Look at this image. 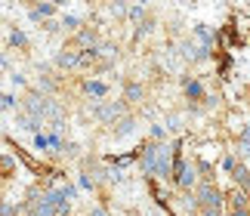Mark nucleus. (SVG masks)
Returning a JSON list of instances; mask_svg holds the SVG:
<instances>
[{
	"mask_svg": "<svg viewBox=\"0 0 250 216\" xmlns=\"http://www.w3.org/2000/svg\"><path fill=\"white\" fill-rule=\"evenodd\" d=\"M235 167H238L235 158H223V170H226V173H235Z\"/></svg>",
	"mask_w": 250,
	"mask_h": 216,
	"instance_id": "c756f323",
	"label": "nucleus"
},
{
	"mask_svg": "<svg viewBox=\"0 0 250 216\" xmlns=\"http://www.w3.org/2000/svg\"><path fill=\"white\" fill-rule=\"evenodd\" d=\"M238 151H241L244 158H250V127H244V130L238 133Z\"/></svg>",
	"mask_w": 250,
	"mask_h": 216,
	"instance_id": "dca6fc26",
	"label": "nucleus"
},
{
	"mask_svg": "<svg viewBox=\"0 0 250 216\" xmlns=\"http://www.w3.org/2000/svg\"><path fill=\"white\" fill-rule=\"evenodd\" d=\"M164 133H167V127H161V124H151V139H164Z\"/></svg>",
	"mask_w": 250,
	"mask_h": 216,
	"instance_id": "a878e982",
	"label": "nucleus"
},
{
	"mask_svg": "<svg viewBox=\"0 0 250 216\" xmlns=\"http://www.w3.org/2000/svg\"><path fill=\"white\" fill-rule=\"evenodd\" d=\"M198 170H201V176H204V182H210V164H207L204 158L198 161Z\"/></svg>",
	"mask_w": 250,
	"mask_h": 216,
	"instance_id": "bb28decb",
	"label": "nucleus"
},
{
	"mask_svg": "<svg viewBox=\"0 0 250 216\" xmlns=\"http://www.w3.org/2000/svg\"><path fill=\"white\" fill-rule=\"evenodd\" d=\"M133 130H136V121H133V117H124V121H121V127L114 130V139H121V136H130Z\"/></svg>",
	"mask_w": 250,
	"mask_h": 216,
	"instance_id": "f3484780",
	"label": "nucleus"
},
{
	"mask_svg": "<svg viewBox=\"0 0 250 216\" xmlns=\"http://www.w3.org/2000/svg\"><path fill=\"white\" fill-rule=\"evenodd\" d=\"M241 34H238V28L232 25V22H229L226 28H223V31H219V46H223V50L226 53H232V50H241Z\"/></svg>",
	"mask_w": 250,
	"mask_h": 216,
	"instance_id": "423d86ee",
	"label": "nucleus"
},
{
	"mask_svg": "<svg viewBox=\"0 0 250 216\" xmlns=\"http://www.w3.org/2000/svg\"><path fill=\"white\" fill-rule=\"evenodd\" d=\"M232 216H250L247 207H232Z\"/></svg>",
	"mask_w": 250,
	"mask_h": 216,
	"instance_id": "72a5a7b5",
	"label": "nucleus"
},
{
	"mask_svg": "<svg viewBox=\"0 0 250 216\" xmlns=\"http://www.w3.org/2000/svg\"><path fill=\"white\" fill-rule=\"evenodd\" d=\"M96 56H99V46H96V50H83L81 53V65L86 68V65H93L96 62Z\"/></svg>",
	"mask_w": 250,
	"mask_h": 216,
	"instance_id": "412c9836",
	"label": "nucleus"
},
{
	"mask_svg": "<svg viewBox=\"0 0 250 216\" xmlns=\"http://www.w3.org/2000/svg\"><path fill=\"white\" fill-rule=\"evenodd\" d=\"M78 185H81V189H93L96 179H93V176H86V173H81V176H78Z\"/></svg>",
	"mask_w": 250,
	"mask_h": 216,
	"instance_id": "b1692460",
	"label": "nucleus"
},
{
	"mask_svg": "<svg viewBox=\"0 0 250 216\" xmlns=\"http://www.w3.org/2000/svg\"><path fill=\"white\" fill-rule=\"evenodd\" d=\"M108 13H111V16H124V13H130V9H127V3H111Z\"/></svg>",
	"mask_w": 250,
	"mask_h": 216,
	"instance_id": "393cba45",
	"label": "nucleus"
},
{
	"mask_svg": "<svg viewBox=\"0 0 250 216\" xmlns=\"http://www.w3.org/2000/svg\"><path fill=\"white\" fill-rule=\"evenodd\" d=\"M0 105H3V111H13L19 102H16V96H13V93H3V96H0Z\"/></svg>",
	"mask_w": 250,
	"mask_h": 216,
	"instance_id": "4be33fe9",
	"label": "nucleus"
},
{
	"mask_svg": "<svg viewBox=\"0 0 250 216\" xmlns=\"http://www.w3.org/2000/svg\"><path fill=\"white\" fill-rule=\"evenodd\" d=\"M182 90H186V96L191 102H198V99H207V93H204V84L198 81V77H182Z\"/></svg>",
	"mask_w": 250,
	"mask_h": 216,
	"instance_id": "0eeeda50",
	"label": "nucleus"
},
{
	"mask_svg": "<svg viewBox=\"0 0 250 216\" xmlns=\"http://www.w3.org/2000/svg\"><path fill=\"white\" fill-rule=\"evenodd\" d=\"M93 117L102 124H114L118 117H124V102H102V105H93Z\"/></svg>",
	"mask_w": 250,
	"mask_h": 216,
	"instance_id": "39448f33",
	"label": "nucleus"
},
{
	"mask_svg": "<svg viewBox=\"0 0 250 216\" xmlns=\"http://www.w3.org/2000/svg\"><path fill=\"white\" fill-rule=\"evenodd\" d=\"M195 194H198L201 210H223V192H219L213 182H201Z\"/></svg>",
	"mask_w": 250,
	"mask_h": 216,
	"instance_id": "7ed1b4c3",
	"label": "nucleus"
},
{
	"mask_svg": "<svg viewBox=\"0 0 250 216\" xmlns=\"http://www.w3.org/2000/svg\"><path fill=\"white\" fill-rule=\"evenodd\" d=\"M22 130H31L34 136L41 133V127H43V121H37V117H31V114H19V121H16Z\"/></svg>",
	"mask_w": 250,
	"mask_h": 216,
	"instance_id": "9b49d317",
	"label": "nucleus"
},
{
	"mask_svg": "<svg viewBox=\"0 0 250 216\" xmlns=\"http://www.w3.org/2000/svg\"><path fill=\"white\" fill-rule=\"evenodd\" d=\"M142 16H146V6H130V19H133V22H139Z\"/></svg>",
	"mask_w": 250,
	"mask_h": 216,
	"instance_id": "cd10ccee",
	"label": "nucleus"
},
{
	"mask_svg": "<svg viewBox=\"0 0 250 216\" xmlns=\"http://www.w3.org/2000/svg\"><path fill=\"white\" fill-rule=\"evenodd\" d=\"M142 154H139V170L148 176H158V161H161V142H146V145H139Z\"/></svg>",
	"mask_w": 250,
	"mask_h": 216,
	"instance_id": "f257e3e1",
	"label": "nucleus"
},
{
	"mask_svg": "<svg viewBox=\"0 0 250 216\" xmlns=\"http://www.w3.org/2000/svg\"><path fill=\"white\" fill-rule=\"evenodd\" d=\"M170 216H173V213H170Z\"/></svg>",
	"mask_w": 250,
	"mask_h": 216,
	"instance_id": "e433bc0d",
	"label": "nucleus"
},
{
	"mask_svg": "<svg viewBox=\"0 0 250 216\" xmlns=\"http://www.w3.org/2000/svg\"><path fill=\"white\" fill-rule=\"evenodd\" d=\"M43 198L53 204V207H56V213H59V216H68V210H71L68 198H74V185H62V189H53V192H46Z\"/></svg>",
	"mask_w": 250,
	"mask_h": 216,
	"instance_id": "20e7f679",
	"label": "nucleus"
},
{
	"mask_svg": "<svg viewBox=\"0 0 250 216\" xmlns=\"http://www.w3.org/2000/svg\"><path fill=\"white\" fill-rule=\"evenodd\" d=\"M34 149H37V151H46V149H50V136L37 133V136H34Z\"/></svg>",
	"mask_w": 250,
	"mask_h": 216,
	"instance_id": "5701e85b",
	"label": "nucleus"
},
{
	"mask_svg": "<svg viewBox=\"0 0 250 216\" xmlns=\"http://www.w3.org/2000/svg\"><path fill=\"white\" fill-rule=\"evenodd\" d=\"M13 164H16V161H13V154H3V170H6V173L13 170Z\"/></svg>",
	"mask_w": 250,
	"mask_h": 216,
	"instance_id": "473e14b6",
	"label": "nucleus"
},
{
	"mask_svg": "<svg viewBox=\"0 0 250 216\" xmlns=\"http://www.w3.org/2000/svg\"><path fill=\"white\" fill-rule=\"evenodd\" d=\"M9 46H19V50H22V46H28V37H25V31H19V28H13V31H9Z\"/></svg>",
	"mask_w": 250,
	"mask_h": 216,
	"instance_id": "a211bd4d",
	"label": "nucleus"
},
{
	"mask_svg": "<svg viewBox=\"0 0 250 216\" xmlns=\"http://www.w3.org/2000/svg\"><path fill=\"white\" fill-rule=\"evenodd\" d=\"M83 90L90 93V96H96V99H102V96H108V84H102V81H86Z\"/></svg>",
	"mask_w": 250,
	"mask_h": 216,
	"instance_id": "f8f14e48",
	"label": "nucleus"
},
{
	"mask_svg": "<svg viewBox=\"0 0 250 216\" xmlns=\"http://www.w3.org/2000/svg\"><path fill=\"white\" fill-rule=\"evenodd\" d=\"M201 216H223L219 210H201Z\"/></svg>",
	"mask_w": 250,
	"mask_h": 216,
	"instance_id": "c9c22d12",
	"label": "nucleus"
},
{
	"mask_svg": "<svg viewBox=\"0 0 250 216\" xmlns=\"http://www.w3.org/2000/svg\"><path fill=\"white\" fill-rule=\"evenodd\" d=\"M229 71H232V53H223L219 56V77H229Z\"/></svg>",
	"mask_w": 250,
	"mask_h": 216,
	"instance_id": "6ab92c4d",
	"label": "nucleus"
},
{
	"mask_svg": "<svg viewBox=\"0 0 250 216\" xmlns=\"http://www.w3.org/2000/svg\"><path fill=\"white\" fill-rule=\"evenodd\" d=\"M90 216H108V213H105L102 207H93V210H90Z\"/></svg>",
	"mask_w": 250,
	"mask_h": 216,
	"instance_id": "f704fd0d",
	"label": "nucleus"
},
{
	"mask_svg": "<svg viewBox=\"0 0 250 216\" xmlns=\"http://www.w3.org/2000/svg\"><path fill=\"white\" fill-rule=\"evenodd\" d=\"M151 28H155V22H142V28H136V41H139V37H146Z\"/></svg>",
	"mask_w": 250,
	"mask_h": 216,
	"instance_id": "c85d7f7f",
	"label": "nucleus"
},
{
	"mask_svg": "<svg viewBox=\"0 0 250 216\" xmlns=\"http://www.w3.org/2000/svg\"><path fill=\"white\" fill-rule=\"evenodd\" d=\"M232 176H235V182H238V185H241V189H244V192H250V170H247V167H244V164H238Z\"/></svg>",
	"mask_w": 250,
	"mask_h": 216,
	"instance_id": "ddd939ff",
	"label": "nucleus"
},
{
	"mask_svg": "<svg viewBox=\"0 0 250 216\" xmlns=\"http://www.w3.org/2000/svg\"><path fill=\"white\" fill-rule=\"evenodd\" d=\"M3 216H19V207H13L9 201H3Z\"/></svg>",
	"mask_w": 250,
	"mask_h": 216,
	"instance_id": "7c9ffc66",
	"label": "nucleus"
},
{
	"mask_svg": "<svg viewBox=\"0 0 250 216\" xmlns=\"http://www.w3.org/2000/svg\"><path fill=\"white\" fill-rule=\"evenodd\" d=\"M191 34L201 41V46H207V50H213V43H219V34L216 31H210L207 25H195L191 28Z\"/></svg>",
	"mask_w": 250,
	"mask_h": 216,
	"instance_id": "6e6552de",
	"label": "nucleus"
},
{
	"mask_svg": "<svg viewBox=\"0 0 250 216\" xmlns=\"http://www.w3.org/2000/svg\"><path fill=\"white\" fill-rule=\"evenodd\" d=\"M53 62H56V68H78V65H81V53H74V50H59Z\"/></svg>",
	"mask_w": 250,
	"mask_h": 216,
	"instance_id": "1a4fd4ad",
	"label": "nucleus"
},
{
	"mask_svg": "<svg viewBox=\"0 0 250 216\" xmlns=\"http://www.w3.org/2000/svg\"><path fill=\"white\" fill-rule=\"evenodd\" d=\"M96 41H99V37H96V31H90V28H81L78 31V43L90 46V50H96Z\"/></svg>",
	"mask_w": 250,
	"mask_h": 216,
	"instance_id": "2eb2a0df",
	"label": "nucleus"
},
{
	"mask_svg": "<svg viewBox=\"0 0 250 216\" xmlns=\"http://www.w3.org/2000/svg\"><path fill=\"white\" fill-rule=\"evenodd\" d=\"M9 81H13L16 86H25V77H22V74H16V71H13V74H9Z\"/></svg>",
	"mask_w": 250,
	"mask_h": 216,
	"instance_id": "2f4dec72",
	"label": "nucleus"
},
{
	"mask_svg": "<svg viewBox=\"0 0 250 216\" xmlns=\"http://www.w3.org/2000/svg\"><path fill=\"white\" fill-rule=\"evenodd\" d=\"M53 16H56V6L53 3H41V6L28 9V19H31V22H46V19L53 22Z\"/></svg>",
	"mask_w": 250,
	"mask_h": 216,
	"instance_id": "9d476101",
	"label": "nucleus"
},
{
	"mask_svg": "<svg viewBox=\"0 0 250 216\" xmlns=\"http://www.w3.org/2000/svg\"><path fill=\"white\" fill-rule=\"evenodd\" d=\"M62 28H68V31H81V16H65Z\"/></svg>",
	"mask_w": 250,
	"mask_h": 216,
	"instance_id": "aec40b11",
	"label": "nucleus"
},
{
	"mask_svg": "<svg viewBox=\"0 0 250 216\" xmlns=\"http://www.w3.org/2000/svg\"><path fill=\"white\" fill-rule=\"evenodd\" d=\"M25 114L37 117V121H46V117L53 114V99H50V96H43V93H31L25 99Z\"/></svg>",
	"mask_w": 250,
	"mask_h": 216,
	"instance_id": "f03ea898",
	"label": "nucleus"
},
{
	"mask_svg": "<svg viewBox=\"0 0 250 216\" xmlns=\"http://www.w3.org/2000/svg\"><path fill=\"white\" fill-rule=\"evenodd\" d=\"M142 96H146L142 84H127V86H124V99H127V102H139Z\"/></svg>",
	"mask_w": 250,
	"mask_h": 216,
	"instance_id": "4468645a",
	"label": "nucleus"
}]
</instances>
